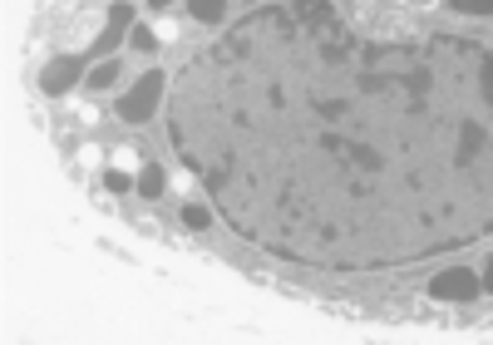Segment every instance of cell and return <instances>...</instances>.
Listing matches in <instances>:
<instances>
[{
  "mask_svg": "<svg viewBox=\"0 0 493 345\" xmlns=\"http://www.w3.org/2000/svg\"><path fill=\"white\" fill-rule=\"evenodd\" d=\"M454 11H469V15H493V0H454Z\"/></svg>",
  "mask_w": 493,
  "mask_h": 345,
  "instance_id": "10",
  "label": "cell"
},
{
  "mask_svg": "<svg viewBox=\"0 0 493 345\" xmlns=\"http://www.w3.org/2000/svg\"><path fill=\"white\" fill-rule=\"evenodd\" d=\"M138 197H163V168H143V178H138Z\"/></svg>",
  "mask_w": 493,
  "mask_h": 345,
  "instance_id": "6",
  "label": "cell"
},
{
  "mask_svg": "<svg viewBox=\"0 0 493 345\" xmlns=\"http://www.w3.org/2000/svg\"><path fill=\"white\" fill-rule=\"evenodd\" d=\"M149 5H158V11H163V5H173V0H149Z\"/></svg>",
  "mask_w": 493,
  "mask_h": 345,
  "instance_id": "13",
  "label": "cell"
},
{
  "mask_svg": "<svg viewBox=\"0 0 493 345\" xmlns=\"http://www.w3.org/2000/svg\"><path fill=\"white\" fill-rule=\"evenodd\" d=\"M188 11H193V20H218L222 0H188Z\"/></svg>",
  "mask_w": 493,
  "mask_h": 345,
  "instance_id": "8",
  "label": "cell"
},
{
  "mask_svg": "<svg viewBox=\"0 0 493 345\" xmlns=\"http://www.w3.org/2000/svg\"><path fill=\"white\" fill-rule=\"evenodd\" d=\"M163 80H168V74L149 69V74H143V80H138L124 99H119V119H134V124H143V119L158 109V99H163Z\"/></svg>",
  "mask_w": 493,
  "mask_h": 345,
  "instance_id": "2",
  "label": "cell"
},
{
  "mask_svg": "<svg viewBox=\"0 0 493 345\" xmlns=\"http://www.w3.org/2000/svg\"><path fill=\"white\" fill-rule=\"evenodd\" d=\"M128 40H134L138 50H153V45H158V40H153V30H149V25H138V30L128 34Z\"/></svg>",
  "mask_w": 493,
  "mask_h": 345,
  "instance_id": "11",
  "label": "cell"
},
{
  "mask_svg": "<svg viewBox=\"0 0 493 345\" xmlns=\"http://www.w3.org/2000/svg\"><path fill=\"white\" fill-rule=\"evenodd\" d=\"M483 287L493 291V257H489V272H483Z\"/></svg>",
  "mask_w": 493,
  "mask_h": 345,
  "instance_id": "12",
  "label": "cell"
},
{
  "mask_svg": "<svg viewBox=\"0 0 493 345\" xmlns=\"http://www.w3.org/2000/svg\"><path fill=\"white\" fill-rule=\"evenodd\" d=\"M74 69H80V59H59V65H50L45 69V89L50 94L69 89V84H74Z\"/></svg>",
  "mask_w": 493,
  "mask_h": 345,
  "instance_id": "5",
  "label": "cell"
},
{
  "mask_svg": "<svg viewBox=\"0 0 493 345\" xmlns=\"http://www.w3.org/2000/svg\"><path fill=\"white\" fill-rule=\"evenodd\" d=\"M119 80V65L109 59V65H99V69H89V89H109V84Z\"/></svg>",
  "mask_w": 493,
  "mask_h": 345,
  "instance_id": "7",
  "label": "cell"
},
{
  "mask_svg": "<svg viewBox=\"0 0 493 345\" xmlns=\"http://www.w3.org/2000/svg\"><path fill=\"white\" fill-rule=\"evenodd\" d=\"M173 143L291 262L390 266L493 227V55L366 40L321 0L257 11L183 74Z\"/></svg>",
  "mask_w": 493,
  "mask_h": 345,
  "instance_id": "1",
  "label": "cell"
},
{
  "mask_svg": "<svg viewBox=\"0 0 493 345\" xmlns=\"http://www.w3.org/2000/svg\"><path fill=\"white\" fill-rule=\"evenodd\" d=\"M128 20H134V5H114V11H109V30L99 34V55H109V50L119 45V34L128 30Z\"/></svg>",
  "mask_w": 493,
  "mask_h": 345,
  "instance_id": "4",
  "label": "cell"
},
{
  "mask_svg": "<svg viewBox=\"0 0 493 345\" xmlns=\"http://www.w3.org/2000/svg\"><path fill=\"white\" fill-rule=\"evenodd\" d=\"M183 222H188V227H197V232H203V227H212V212H207V207H183Z\"/></svg>",
  "mask_w": 493,
  "mask_h": 345,
  "instance_id": "9",
  "label": "cell"
},
{
  "mask_svg": "<svg viewBox=\"0 0 493 345\" xmlns=\"http://www.w3.org/2000/svg\"><path fill=\"white\" fill-rule=\"evenodd\" d=\"M479 287H483V281H479V276H474V272H464V266H454V272L435 276V287H429V291H435L439 301H474V296H479Z\"/></svg>",
  "mask_w": 493,
  "mask_h": 345,
  "instance_id": "3",
  "label": "cell"
}]
</instances>
